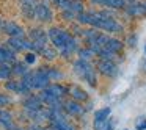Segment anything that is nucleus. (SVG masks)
Here are the masks:
<instances>
[{"mask_svg": "<svg viewBox=\"0 0 146 130\" xmlns=\"http://www.w3.org/2000/svg\"><path fill=\"white\" fill-rule=\"evenodd\" d=\"M115 124H116V121H115L113 117H108V119L105 121L104 129H102V130H113L115 129Z\"/></svg>", "mask_w": 146, "mask_h": 130, "instance_id": "72a5a7b5", "label": "nucleus"}, {"mask_svg": "<svg viewBox=\"0 0 146 130\" xmlns=\"http://www.w3.org/2000/svg\"><path fill=\"white\" fill-rule=\"evenodd\" d=\"M91 5L96 7H104L105 10H124L126 7V0H90Z\"/></svg>", "mask_w": 146, "mask_h": 130, "instance_id": "f3484780", "label": "nucleus"}, {"mask_svg": "<svg viewBox=\"0 0 146 130\" xmlns=\"http://www.w3.org/2000/svg\"><path fill=\"white\" fill-rule=\"evenodd\" d=\"M22 80L29 85L32 91H42L46 86L50 85V80H49L47 72H46V64L36 67V69H30V72L25 77H22Z\"/></svg>", "mask_w": 146, "mask_h": 130, "instance_id": "20e7f679", "label": "nucleus"}, {"mask_svg": "<svg viewBox=\"0 0 146 130\" xmlns=\"http://www.w3.org/2000/svg\"><path fill=\"white\" fill-rule=\"evenodd\" d=\"M16 124L14 114L8 108H0V129L2 130H11V127Z\"/></svg>", "mask_w": 146, "mask_h": 130, "instance_id": "6ab92c4d", "label": "nucleus"}, {"mask_svg": "<svg viewBox=\"0 0 146 130\" xmlns=\"http://www.w3.org/2000/svg\"><path fill=\"white\" fill-rule=\"evenodd\" d=\"M27 130H49L47 127L44 125H36V124H30L29 127H27Z\"/></svg>", "mask_w": 146, "mask_h": 130, "instance_id": "c9c22d12", "label": "nucleus"}, {"mask_svg": "<svg viewBox=\"0 0 146 130\" xmlns=\"http://www.w3.org/2000/svg\"><path fill=\"white\" fill-rule=\"evenodd\" d=\"M46 72H47V77H49V80H50V83L61 82V80L66 77L61 69H58V67H55V66H47V64H46Z\"/></svg>", "mask_w": 146, "mask_h": 130, "instance_id": "b1692460", "label": "nucleus"}, {"mask_svg": "<svg viewBox=\"0 0 146 130\" xmlns=\"http://www.w3.org/2000/svg\"><path fill=\"white\" fill-rule=\"evenodd\" d=\"M138 67H140V71H141L143 74H146V58H143V60L140 61Z\"/></svg>", "mask_w": 146, "mask_h": 130, "instance_id": "e433bc0d", "label": "nucleus"}, {"mask_svg": "<svg viewBox=\"0 0 146 130\" xmlns=\"http://www.w3.org/2000/svg\"><path fill=\"white\" fill-rule=\"evenodd\" d=\"M143 8H145V13H146V2H143Z\"/></svg>", "mask_w": 146, "mask_h": 130, "instance_id": "a19ab883", "label": "nucleus"}, {"mask_svg": "<svg viewBox=\"0 0 146 130\" xmlns=\"http://www.w3.org/2000/svg\"><path fill=\"white\" fill-rule=\"evenodd\" d=\"M60 16L63 20H66V22H76V13H72L71 10H64V11H60Z\"/></svg>", "mask_w": 146, "mask_h": 130, "instance_id": "7c9ffc66", "label": "nucleus"}, {"mask_svg": "<svg viewBox=\"0 0 146 130\" xmlns=\"http://www.w3.org/2000/svg\"><path fill=\"white\" fill-rule=\"evenodd\" d=\"M124 13L129 17H133V19H141V17H146L145 8H143V2H130V3H126L124 7Z\"/></svg>", "mask_w": 146, "mask_h": 130, "instance_id": "4468645a", "label": "nucleus"}, {"mask_svg": "<svg viewBox=\"0 0 146 130\" xmlns=\"http://www.w3.org/2000/svg\"><path fill=\"white\" fill-rule=\"evenodd\" d=\"M76 22L82 27L85 25L101 30L107 35H119L124 32V25L118 22L113 17V14L105 8L101 11H82L76 16Z\"/></svg>", "mask_w": 146, "mask_h": 130, "instance_id": "f257e3e1", "label": "nucleus"}, {"mask_svg": "<svg viewBox=\"0 0 146 130\" xmlns=\"http://www.w3.org/2000/svg\"><path fill=\"white\" fill-rule=\"evenodd\" d=\"M77 57L80 58V60H85V61H91L93 58H94V53H93V50L90 47H86V46H80L79 50H77Z\"/></svg>", "mask_w": 146, "mask_h": 130, "instance_id": "393cba45", "label": "nucleus"}, {"mask_svg": "<svg viewBox=\"0 0 146 130\" xmlns=\"http://www.w3.org/2000/svg\"><path fill=\"white\" fill-rule=\"evenodd\" d=\"M10 50H13L14 53H25V52H33V42L30 41L27 36H22V38H8L7 42H5Z\"/></svg>", "mask_w": 146, "mask_h": 130, "instance_id": "423d86ee", "label": "nucleus"}, {"mask_svg": "<svg viewBox=\"0 0 146 130\" xmlns=\"http://www.w3.org/2000/svg\"><path fill=\"white\" fill-rule=\"evenodd\" d=\"M46 127L49 130H77L76 125L71 122L68 117H61V119H50L46 122Z\"/></svg>", "mask_w": 146, "mask_h": 130, "instance_id": "dca6fc26", "label": "nucleus"}, {"mask_svg": "<svg viewBox=\"0 0 146 130\" xmlns=\"http://www.w3.org/2000/svg\"><path fill=\"white\" fill-rule=\"evenodd\" d=\"M21 105H22V110L25 111H39L44 108V104L41 102L38 92H30V94L24 96L22 100H21Z\"/></svg>", "mask_w": 146, "mask_h": 130, "instance_id": "f8f14e48", "label": "nucleus"}, {"mask_svg": "<svg viewBox=\"0 0 146 130\" xmlns=\"http://www.w3.org/2000/svg\"><path fill=\"white\" fill-rule=\"evenodd\" d=\"M126 44L129 46V47L135 49L137 44H138V35H137V33H130V35L127 36V39H126Z\"/></svg>", "mask_w": 146, "mask_h": 130, "instance_id": "2f4dec72", "label": "nucleus"}, {"mask_svg": "<svg viewBox=\"0 0 146 130\" xmlns=\"http://www.w3.org/2000/svg\"><path fill=\"white\" fill-rule=\"evenodd\" d=\"M42 91H44L46 94L52 96V97L58 99V100H64V99L69 96V86L63 85V83H60V82H55V83H50L49 86H46Z\"/></svg>", "mask_w": 146, "mask_h": 130, "instance_id": "ddd939ff", "label": "nucleus"}, {"mask_svg": "<svg viewBox=\"0 0 146 130\" xmlns=\"http://www.w3.org/2000/svg\"><path fill=\"white\" fill-rule=\"evenodd\" d=\"M21 14L25 20H35V7L30 5H21Z\"/></svg>", "mask_w": 146, "mask_h": 130, "instance_id": "bb28decb", "label": "nucleus"}, {"mask_svg": "<svg viewBox=\"0 0 146 130\" xmlns=\"http://www.w3.org/2000/svg\"><path fill=\"white\" fill-rule=\"evenodd\" d=\"M22 61L27 66H33V64H36V61H38V53H35V52H25Z\"/></svg>", "mask_w": 146, "mask_h": 130, "instance_id": "c756f323", "label": "nucleus"}, {"mask_svg": "<svg viewBox=\"0 0 146 130\" xmlns=\"http://www.w3.org/2000/svg\"><path fill=\"white\" fill-rule=\"evenodd\" d=\"M11 130H27V127L21 125V124H14V125L11 127Z\"/></svg>", "mask_w": 146, "mask_h": 130, "instance_id": "4c0bfd02", "label": "nucleus"}, {"mask_svg": "<svg viewBox=\"0 0 146 130\" xmlns=\"http://www.w3.org/2000/svg\"><path fill=\"white\" fill-rule=\"evenodd\" d=\"M96 47H98V46H96ZM102 47H104L105 50L115 53V55H119L121 52H123V49H124V42L121 41V39L115 38V36L108 35L107 36V41L104 42V46H102Z\"/></svg>", "mask_w": 146, "mask_h": 130, "instance_id": "a211bd4d", "label": "nucleus"}, {"mask_svg": "<svg viewBox=\"0 0 146 130\" xmlns=\"http://www.w3.org/2000/svg\"><path fill=\"white\" fill-rule=\"evenodd\" d=\"M17 60V55L14 53L13 50L7 47L5 44L0 42V63H5V64H11Z\"/></svg>", "mask_w": 146, "mask_h": 130, "instance_id": "4be33fe9", "label": "nucleus"}, {"mask_svg": "<svg viewBox=\"0 0 146 130\" xmlns=\"http://www.w3.org/2000/svg\"><path fill=\"white\" fill-rule=\"evenodd\" d=\"M0 32L7 35L8 38H22L25 36V28L21 24L14 22V20H3V24L0 25Z\"/></svg>", "mask_w": 146, "mask_h": 130, "instance_id": "1a4fd4ad", "label": "nucleus"}, {"mask_svg": "<svg viewBox=\"0 0 146 130\" xmlns=\"http://www.w3.org/2000/svg\"><path fill=\"white\" fill-rule=\"evenodd\" d=\"M69 96H71V99H72V100L80 102V104H85V102L90 100V94L82 88V86H79V85L69 86Z\"/></svg>", "mask_w": 146, "mask_h": 130, "instance_id": "aec40b11", "label": "nucleus"}, {"mask_svg": "<svg viewBox=\"0 0 146 130\" xmlns=\"http://www.w3.org/2000/svg\"><path fill=\"white\" fill-rule=\"evenodd\" d=\"M52 2V7H55L58 11H64V10H69L72 0H50Z\"/></svg>", "mask_w": 146, "mask_h": 130, "instance_id": "c85d7f7f", "label": "nucleus"}, {"mask_svg": "<svg viewBox=\"0 0 146 130\" xmlns=\"http://www.w3.org/2000/svg\"><path fill=\"white\" fill-rule=\"evenodd\" d=\"M11 69H13L14 79H22L30 72V66H27L22 60H16L14 63H11Z\"/></svg>", "mask_w": 146, "mask_h": 130, "instance_id": "412c9836", "label": "nucleus"}, {"mask_svg": "<svg viewBox=\"0 0 146 130\" xmlns=\"http://www.w3.org/2000/svg\"><path fill=\"white\" fill-rule=\"evenodd\" d=\"M47 36L50 46L58 52V57L64 58V60H69L71 57H74L80 47L79 39L71 35V32L61 28V27H50L47 30Z\"/></svg>", "mask_w": 146, "mask_h": 130, "instance_id": "f03ea898", "label": "nucleus"}, {"mask_svg": "<svg viewBox=\"0 0 146 130\" xmlns=\"http://www.w3.org/2000/svg\"><path fill=\"white\" fill-rule=\"evenodd\" d=\"M72 71L80 80L90 85L91 88H96L98 86V72L94 69V64L91 61H85L77 58L76 61L72 63Z\"/></svg>", "mask_w": 146, "mask_h": 130, "instance_id": "7ed1b4c3", "label": "nucleus"}, {"mask_svg": "<svg viewBox=\"0 0 146 130\" xmlns=\"http://www.w3.org/2000/svg\"><path fill=\"white\" fill-rule=\"evenodd\" d=\"M38 57L44 58L46 61H55L58 58V52L50 44H47V46H42L41 47V50L38 52Z\"/></svg>", "mask_w": 146, "mask_h": 130, "instance_id": "5701e85b", "label": "nucleus"}, {"mask_svg": "<svg viewBox=\"0 0 146 130\" xmlns=\"http://www.w3.org/2000/svg\"><path fill=\"white\" fill-rule=\"evenodd\" d=\"M14 104V99L11 94L8 92H2L0 91V108H8Z\"/></svg>", "mask_w": 146, "mask_h": 130, "instance_id": "cd10ccee", "label": "nucleus"}, {"mask_svg": "<svg viewBox=\"0 0 146 130\" xmlns=\"http://www.w3.org/2000/svg\"><path fill=\"white\" fill-rule=\"evenodd\" d=\"M3 20H5V19H3V17H2V16H0V25L3 24Z\"/></svg>", "mask_w": 146, "mask_h": 130, "instance_id": "58836bf2", "label": "nucleus"}, {"mask_svg": "<svg viewBox=\"0 0 146 130\" xmlns=\"http://www.w3.org/2000/svg\"><path fill=\"white\" fill-rule=\"evenodd\" d=\"M19 5H30V7H36L39 0H17Z\"/></svg>", "mask_w": 146, "mask_h": 130, "instance_id": "f704fd0d", "label": "nucleus"}, {"mask_svg": "<svg viewBox=\"0 0 146 130\" xmlns=\"http://www.w3.org/2000/svg\"><path fill=\"white\" fill-rule=\"evenodd\" d=\"M74 2H83V0H74Z\"/></svg>", "mask_w": 146, "mask_h": 130, "instance_id": "79ce46f5", "label": "nucleus"}, {"mask_svg": "<svg viewBox=\"0 0 146 130\" xmlns=\"http://www.w3.org/2000/svg\"><path fill=\"white\" fill-rule=\"evenodd\" d=\"M143 52H145V58H146V44H145V47H143Z\"/></svg>", "mask_w": 146, "mask_h": 130, "instance_id": "ea45409f", "label": "nucleus"}, {"mask_svg": "<svg viewBox=\"0 0 146 130\" xmlns=\"http://www.w3.org/2000/svg\"><path fill=\"white\" fill-rule=\"evenodd\" d=\"M94 69L98 74L107 77V79H115V77L119 74L118 64L111 60H101V58H98V61H96V64H94Z\"/></svg>", "mask_w": 146, "mask_h": 130, "instance_id": "0eeeda50", "label": "nucleus"}, {"mask_svg": "<svg viewBox=\"0 0 146 130\" xmlns=\"http://www.w3.org/2000/svg\"><path fill=\"white\" fill-rule=\"evenodd\" d=\"M55 14L50 5H44L41 2H38V5L35 7V20H38L39 24H50L54 20Z\"/></svg>", "mask_w": 146, "mask_h": 130, "instance_id": "9b49d317", "label": "nucleus"}, {"mask_svg": "<svg viewBox=\"0 0 146 130\" xmlns=\"http://www.w3.org/2000/svg\"><path fill=\"white\" fill-rule=\"evenodd\" d=\"M124 130H129V129H124Z\"/></svg>", "mask_w": 146, "mask_h": 130, "instance_id": "37998d69", "label": "nucleus"}, {"mask_svg": "<svg viewBox=\"0 0 146 130\" xmlns=\"http://www.w3.org/2000/svg\"><path fill=\"white\" fill-rule=\"evenodd\" d=\"M13 79V69H11V64H5V63H0V80H7Z\"/></svg>", "mask_w": 146, "mask_h": 130, "instance_id": "a878e982", "label": "nucleus"}, {"mask_svg": "<svg viewBox=\"0 0 146 130\" xmlns=\"http://www.w3.org/2000/svg\"><path fill=\"white\" fill-rule=\"evenodd\" d=\"M61 108H63L64 114H66L68 117L72 116V117H79L82 116V114L86 113V108L83 104H80V102H76L72 100V99H64L63 104H61Z\"/></svg>", "mask_w": 146, "mask_h": 130, "instance_id": "9d476101", "label": "nucleus"}, {"mask_svg": "<svg viewBox=\"0 0 146 130\" xmlns=\"http://www.w3.org/2000/svg\"><path fill=\"white\" fill-rule=\"evenodd\" d=\"M25 36L30 39V41L33 42V52L35 53H38L39 50H41L42 46H47L49 44V36H47V30H44L42 27H32V28H29V32L25 33Z\"/></svg>", "mask_w": 146, "mask_h": 130, "instance_id": "39448f33", "label": "nucleus"}, {"mask_svg": "<svg viewBox=\"0 0 146 130\" xmlns=\"http://www.w3.org/2000/svg\"><path fill=\"white\" fill-rule=\"evenodd\" d=\"M111 116V108L110 107H102V108H98L94 111V130H102L104 129V124L108 117Z\"/></svg>", "mask_w": 146, "mask_h": 130, "instance_id": "2eb2a0df", "label": "nucleus"}, {"mask_svg": "<svg viewBox=\"0 0 146 130\" xmlns=\"http://www.w3.org/2000/svg\"><path fill=\"white\" fill-rule=\"evenodd\" d=\"M5 89L8 92H11V94H17V96H22V97L30 94V92H33L22 79H14V77L5 82Z\"/></svg>", "mask_w": 146, "mask_h": 130, "instance_id": "6e6552de", "label": "nucleus"}, {"mask_svg": "<svg viewBox=\"0 0 146 130\" xmlns=\"http://www.w3.org/2000/svg\"><path fill=\"white\" fill-rule=\"evenodd\" d=\"M135 130H146V117L140 116L135 121Z\"/></svg>", "mask_w": 146, "mask_h": 130, "instance_id": "473e14b6", "label": "nucleus"}]
</instances>
